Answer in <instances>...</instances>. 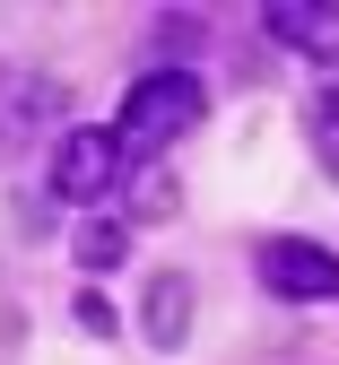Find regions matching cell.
I'll list each match as a JSON object with an SVG mask.
<instances>
[{"instance_id": "cell-6", "label": "cell", "mask_w": 339, "mask_h": 365, "mask_svg": "<svg viewBox=\"0 0 339 365\" xmlns=\"http://www.w3.org/2000/svg\"><path fill=\"white\" fill-rule=\"evenodd\" d=\"M139 339L157 356H174L191 339V269H157V279L139 287Z\"/></svg>"}, {"instance_id": "cell-9", "label": "cell", "mask_w": 339, "mask_h": 365, "mask_svg": "<svg viewBox=\"0 0 339 365\" xmlns=\"http://www.w3.org/2000/svg\"><path fill=\"white\" fill-rule=\"evenodd\" d=\"M313 157H322V174L339 182V87H330L322 105H313Z\"/></svg>"}, {"instance_id": "cell-1", "label": "cell", "mask_w": 339, "mask_h": 365, "mask_svg": "<svg viewBox=\"0 0 339 365\" xmlns=\"http://www.w3.org/2000/svg\"><path fill=\"white\" fill-rule=\"evenodd\" d=\"M201 113H209L201 70H148V78L122 87V122H113V140H122V157H157V148L191 140V130H201Z\"/></svg>"}, {"instance_id": "cell-4", "label": "cell", "mask_w": 339, "mask_h": 365, "mask_svg": "<svg viewBox=\"0 0 339 365\" xmlns=\"http://www.w3.org/2000/svg\"><path fill=\"white\" fill-rule=\"evenodd\" d=\"M53 113H61V87H53V78H35V70H0V165L26 157L44 130H53Z\"/></svg>"}, {"instance_id": "cell-10", "label": "cell", "mask_w": 339, "mask_h": 365, "mask_svg": "<svg viewBox=\"0 0 339 365\" xmlns=\"http://www.w3.org/2000/svg\"><path fill=\"white\" fill-rule=\"evenodd\" d=\"M79 331L105 339V331H113V304H105V296H79Z\"/></svg>"}, {"instance_id": "cell-5", "label": "cell", "mask_w": 339, "mask_h": 365, "mask_svg": "<svg viewBox=\"0 0 339 365\" xmlns=\"http://www.w3.org/2000/svg\"><path fill=\"white\" fill-rule=\"evenodd\" d=\"M261 26L287 43V53H305L313 70H339V0H270Z\"/></svg>"}, {"instance_id": "cell-8", "label": "cell", "mask_w": 339, "mask_h": 365, "mask_svg": "<svg viewBox=\"0 0 339 365\" xmlns=\"http://www.w3.org/2000/svg\"><path fill=\"white\" fill-rule=\"evenodd\" d=\"M131 217H148V226L174 217V174H157V165L139 174V182H131Z\"/></svg>"}, {"instance_id": "cell-7", "label": "cell", "mask_w": 339, "mask_h": 365, "mask_svg": "<svg viewBox=\"0 0 339 365\" xmlns=\"http://www.w3.org/2000/svg\"><path fill=\"white\" fill-rule=\"evenodd\" d=\"M70 261L79 269H122L131 261V217H87L70 235Z\"/></svg>"}, {"instance_id": "cell-2", "label": "cell", "mask_w": 339, "mask_h": 365, "mask_svg": "<svg viewBox=\"0 0 339 365\" xmlns=\"http://www.w3.org/2000/svg\"><path fill=\"white\" fill-rule=\"evenodd\" d=\"M122 174H131V157H122V140L105 122H70L61 140H53V157H44V182H53V200H105V192H122Z\"/></svg>"}, {"instance_id": "cell-3", "label": "cell", "mask_w": 339, "mask_h": 365, "mask_svg": "<svg viewBox=\"0 0 339 365\" xmlns=\"http://www.w3.org/2000/svg\"><path fill=\"white\" fill-rule=\"evenodd\" d=\"M253 269H261V287H270V296H287V304H339V252H330V244L270 235Z\"/></svg>"}]
</instances>
